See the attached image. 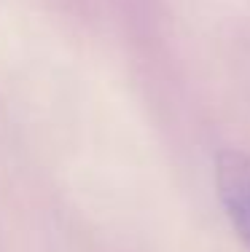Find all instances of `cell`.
Returning a JSON list of instances; mask_svg holds the SVG:
<instances>
[{
  "label": "cell",
  "mask_w": 250,
  "mask_h": 252,
  "mask_svg": "<svg viewBox=\"0 0 250 252\" xmlns=\"http://www.w3.org/2000/svg\"><path fill=\"white\" fill-rule=\"evenodd\" d=\"M215 185L226 218L237 236L250 247V156L242 151H221L215 158Z\"/></svg>",
  "instance_id": "obj_1"
}]
</instances>
